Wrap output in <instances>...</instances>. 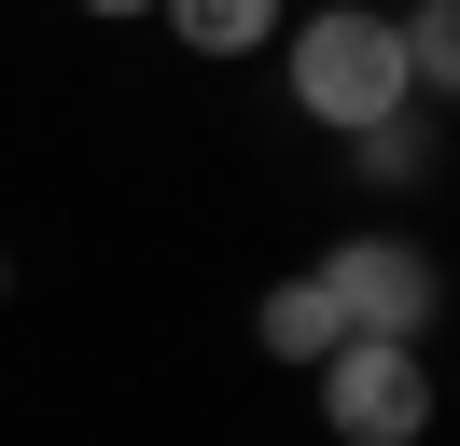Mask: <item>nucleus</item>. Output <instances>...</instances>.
I'll return each mask as SVG.
<instances>
[{
  "label": "nucleus",
  "mask_w": 460,
  "mask_h": 446,
  "mask_svg": "<svg viewBox=\"0 0 460 446\" xmlns=\"http://www.w3.org/2000/svg\"><path fill=\"white\" fill-rule=\"evenodd\" d=\"M279 84H293V112L335 126V139H376L391 112H419V84H404V28L376 14V0H321V14H293V28H279Z\"/></svg>",
  "instance_id": "1"
},
{
  "label": "nucleus",
  "mask_w": 460,
  "mask_h": 446,
  "mask_svg": "<svg viewBox=\"0 0 460 446\" xmlns=\"http://www.w3.org/2000/svg\"><path fill=\"white\" fill-rule=\"evenodd\" d=\"M307 279H321V307H335L349 334H391V349H419V334H432V307H447L432 251H419V237H376V223H363V237H335Z\"/></svg>",
  "instance_id": "2"
},
{
  "label": "nucleus",
  "mask_w": 460,
  "mask_h": 446,
  "mask_svg": "<svg viewBox=\"0 0 460 446\" xmlns=\"http://www.w3.org/2000/svg\"><path fill=\"white\" fill-rule=\"evenodd\" d=\"M321 433L335 446H419L432 433V362L391 349V334H349L321 362Z\"/></svg>",
  "instance_id": "3"
},
{
  "label": "nucleus",
  "mask_w": 460,
  "mask_h": 446,
  "mask_svg": "<svg viewBox=\"0 0 460 446\" xmlns=\"http://www.w3.org/2000/svg\"><path fill=\"white\" fill-rule=\"evenodd\" d=\"M252 334H265V362H307V377H321V362L349 349V321H335V307H321V279H307V265H293V279H265V307H252Z\"/></svg>",
  "instance_id": "4"
},
{
  "label": "nucleus",
  "mask_w": 460,
  "mask_h": 446,
  "mask_svg": "<svg viewBox=\"0 0 460 446\" xmlns=\"http://www.w3.org/2000/svg\"><path fill=\"white\" fill-rule=\"evenodd\" d=\"M168 14L181 56H265V28H279V0H154Z\"/></svg>",
  "instance_id": "5"
},
{
  "label": "nucleus",
  "mask_w": 460,
  "mask_h": 446,
  "mask_svg": "<svg viewBox=\"0 0 460 446\" xmlns=\"http://www.w3.org/2000/svg\"><path fill=\"white\" fill-rule=\"evenodd\" d=\"M349 154H363V182H419V167H432V126H419V112H391V126L349 139Z\"/></svg>",
  "instance_id": "6"
},
{
  "label": "nucleus",
  "mask_w": 460,
  "mask_h": 446,
  "mask_svg": "<svg viewBox=\"0 0 460 446\" xmlns=\"http://www.w3.org/2000/svg\"><path fill=\"white\" fill-rule=\"evenodd\" d=\"M84 14H112V28H126V14H154V0H84Z\"/></svg>",
  "instance_id": "7"
},
{
  "label": "nucleus",
  "mask_w": 460,
  "mask_h": 446,
  "mask_svg": "<svg viewBox=\"0 0 460 446\" xmlns=\"http://www.w3.org/2000/svg\"><path fill=\"white\" fill-rule=\"evenodd\" d=\"M0 293H14V251H0Z\"/></svg>",
  "instance_id": "8"
}]
</instances>
